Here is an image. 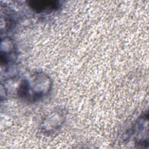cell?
Segmentation results:
<instances>
[{
    "mask_svg": "<svg viewBox=\"0 0 149 149\" xmlns=\"http://www.w3.org/2000/svg\"><path fill=\"white\" fill-rule=\"evenodd\" d=\"M51 85V80L46 74L36 72L20 81L17 94L25 100L35 102L49 93Z\"/></svg>",
    "mask_w": 149,
    "mask_h": 149,
    "instance_id": "1",
    "label": "cell"
},
{
    "mask_svg": "<svg viewBox=\"0 0 149 149\" xmlns=\"http://www.w3.org/2000/svg\"><path fill=\"white\" fill-rule=\"evenodd\" d=\"M64 121V116L59 112H54L44 120L42 128V130L48 132L58 130Z\"/></svg>",
    "mask_w": 149,
    "mask_h": 149,
    "instance_id": "3",
    "label": "cell"
},
{
    "mask_svg": "<svg viewBox=\"0 0 149 149\" xmlns=\"http://www.w3.org/2000/svg\"><path fill=\"white\" fill-rule=\"evenodd\" d=\"M28 3L32 10L38 13L55 11L60 7L57 1H30Z\"/></svg>",
    "mask_w": 149,
    "mask_h": 149,
    "instance_id": "2",
    "label": "cell"
}]
</instances>
